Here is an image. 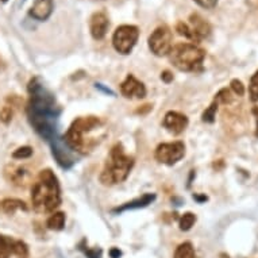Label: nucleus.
<instances>
[{"label":"nucleus","instance_id":"nucleus-33","mask_svg":"<svg viewBox=\"0 0 258 258\" xmlns=\"http://www.w3.org/2000/svg\"><path fill=\"white\" fill-rule=\"evenodd\" d=\"M161 80L168 84V83H170V81L173 80V75H172L169 71H165V72L161 73Z\"/></svg>","mask_w":258,"mask_h":258},{"label":"nucleus","instance_id":"nucleus-24","mask_svg":"<svg viewBox=\"0 0 258 258\" xmlns=\"http://www.w3.org/2000/svg\"><path fill=\"white\" fill-rule=\"evenodd\" d=\"M249 96L251 102H258V71L254 73L250 80Z\"/></svg>","mask_w":258,"mask_h":258},{"label":"nucleus","instance_id":"nucleus-32","mask_svg":"<svg viewBox=\"0 0 258 258\" xmlns=\"http://www.w3.org/2000/svg\"><path fill=\"white\" fill-rule=\"evenodd\" d=\"M95 88L99 89V91H102V92L106 93V95H110V96H115L114 91H112L111 88H108V87H106L104 84H102V83H96V84H95Z\"/></svg>","mask_w":258,"mask_h":258},{"label":"nucleus","instance_id":"nucleus-10","mask_svg":"<svg viewBox=\"0 0 258 258\" xmlns=\"http://www.w3.org/2000/svg\"><path fill=\"white\" fill-rule=\"evenodd\" d=\"M110 27V19L104 11H98L95 13L89 19V30H91V35L93 39L100 41L106 37L107 31Z\"/></svg>","mask_w":258,"mask_h":258},{"label":"nucleus","instance_id":"nucleus-13","mask_svg":"<svg viewBox=\"0 0 258 258\" xmlns=\"http://www.w3.org/2000/svg\"><path fill=\"white\" fill-rule=\"evenodd\" d=\"M189 29L196 37L198 43H200L203 39L208 38L211 34V26L204 18H202L199 14H192L189 17Z\"/></svg>","mask_w":258,"mask_h":258},{"label":"nucleus","instance_id":"nucleus-26","mask_svg":"<svg viewBox=\"0 0 258 258\" xmlns=\"http://www.w3.org/2000/svg\"><path fill=\"white\" fill-rule=\"evenodd\" d=\"M27 255H29V249H27L25 242L17 241V243H15V250H14V257L27 258Z\"/></svg>","mask_w":258,"mask_h":258},{"label":"nucleus","instance_id":"nucleus-28","mask_svg":"<svg viewBox=\"0 0 258 258\" xmlns=\"http://www.w3.org/2000/svg\"><path fill=\"white\" fill-rule=\"evenodd\" d=\"M230 87H231V91H233L235 95H238V96H243V95H245V87H243L241 80L234 79V80L230 83Z\"/></svg>","mask_w":258,"mask_h":258},{"label":"nucleus","instance_id":"nucleus-37","mask_svg":"<svg viewBox=\"0 0 258 258\" xmlns=\"http://www.w3.org/2000/svg\"><path fill=\"white\" fill-rule=\"evenodd\" d=\"M0 2H2V3H7L9 0H0Z\"/></svg>","mask_w":258,"mask_h":258},{"label":"nucleus","instance_id":"nucleus-8","mask_svg":"<svg viewBox=\"0 0 258 258\" xmlns=\"http://www.w3.org/2000/svg\"><path fill=\"white\" fill-rule=\"evenodd\" d=\"M185 154V145L181 141L170 142V144H161L156 149V160L165 165H174L181 160Z\"/></svg>","mask_w":258,"mask_h":258},{"label":"nucleus","instance_id":"nucleus-4","mask_svg":"<svg viewBox=\"0 0 258 258\" xmlns=\"http://www.w3.org/2000/svg\"><path fill=\"white\" fill-rule=\"evenodd\" d=\"M134 166V158L127 156L124 153L122 144H116L112 146L110 154L104 162L102 173H100V182L103 185L111 186L120 184L128 177Z\"/></svg>","mask_w":258,"mask_h":258},{"label":"nucleus","instance_id":"nucleus-22","mask_svg":"<svg viewBox=\"0 0 258 258\" xmlns=\"http://www.w3.org/2000/svg\"><path fill=\"white\" fill-rule=\"evenodd\" d=\"M176 31H177L178 34L181 35V37H184V38L189 39V41H192L194 43H198V41H196V37L194 35V33H192V30L189 29L188 23L178 22L177 25H176Z\"/></svg>","mask_w":258,"mask_h":258},{"label":"nucleus","instance_id":"nucleus-19","mask_svg":"<svg viewBox=\"0 0 258 258\" xmlns=\"http://www.w3.org/2000/svg\"><path fill=\"white\" fill-rule=\"evenodd\" d=\"M47 229L54 230V231H59L65 227V214L63 212H54L53 215L46 222Z\"/></svg>","mask_w":258,"mask_h":258},{"label":"nucleus","instance_id":"nucleus-27","mask_svg":"<svg viewBox=\"0 0 258 258\" xmlns=\"http://www.w3.org/2000/svg\"><path fill=\"white\" fill-rule=\"evenodd\" d=\"M215 100L218 103H223V104H227V103H231V92H230V89L223 88L220 89L219 92L215 95Z\"/></svg>","mask_w":258,"mask_h":258},{"label":"nucleus","instance_id":"nucleus-34","mask_svg":"<svg viewBox=\"0 0 258 258\" xmlns=\"http://www.w3.org/2000/svg\"><path fill=\"white\" fill-rule=\"evenodd\" d=\"M110 257L111 258H120L122 257V251L119 249H116V247H112V249L110 250Z\"/></svg>","mask_w":258,"mask_h":258},{"label":"nucleus","instance_id":"nucleus-29","mask_svg":"<svg viewBox=\"0 0 258 258\" xmlns=\"http://www.w3.org/2000/svg\"><path fill=\"white\" fill-rule=\"evenodd\" d=\"M13 119V108L9 106H6L0 111V120L3 123H10Z\"/></svg>","mask_w":258,"mask_h":258},{"label":"nucleus","instance_id":"nucleus-36","mask_svg":"<svg viewBox=\"0 0 258 258\" xmlns=\"http://www.w3.org/2000/svg\"><path fill=\"white\" fill-rule=\"evenodd\" d=\"M194 199H195V200H198V202H200V203H202V202H206V200H207V196L194 195Z\"/></svg>","mask_w":258,"mask_h":258},{"label":"nucleus","instance_id":"nucleus-9","mask_svg":"<svg viewBox=\"0 0 258 258\" xmlns=\"http://www.w3.org/2000/svg\"><path fill=\"white\" fill-rule=\"evenodd\" d=\"M49 145H50L51 154L54 157V160L62 169H71L75 165L76 158L73 156V150L65 144L63 138L58 137L54 141H51Z\"/></svg>","mask_w":258,"mask_h":258},{"label":"nucleus","instance_id":"nucleus-14","mask_svg":"<svg viewBox=\"0 0 258 258\" xmlns=\"http://www.w3.org/2000/svg\"><path fill=\"white\" fill-rule=\"evenodd\" d=\"M54 10L53 0H34V5L30 9V17L35 21H46L50 18Z\"/></svg>","mask_w":258,"mask_h":258},{"label":"nucleus","instance_id":"nucleus-1","mask_svg":"<svg viewBox=\"0 0 258 258\" xmlns=\"http://www.w3.org/2000/svg\"><path fill=\"white\" fill-rule=\"evenodd\" d=\"M29 103H27V118L42 140L50 144L58 138V118L61 108L55 102L54 95L43 85L39 77H34L29 83Z\"/></svg>","mask_w":258,"mask_h":258},{"label":"nucleus","instance_id":"nucleus-17","mask_svg":"<svg viewBox=\"0 0 258 258\" xmlns=\"http://www.w3.org/2000/svg\"><path fill=\"white\" fill-rule=\"evenodd\" d=\"M17 239L0 234V258H10L14 255Z\"/></svg>","mask_w":258,"mask_h":258},{"label":"nucleus","instance_id":"nucleus-2","mask_svg":"<svg viewBox=\"0 0 258 258\" xmlns=\"http://www.w3.org/2000/svg\"><path fill=\"white\" fill-rule=\"evenodd\" d=\"M100 128H103V123L98 116H81L73 120L63 136V141L73 152L85 156L100 144L102 137L92 136Z\"/></svg>","mask_w":258,"mask_h":258},{"label":"nucleus","instance_id":"nucleus-35","mask_svg":"<svg viewBox=\"0 0 258 258\" xmlns=\"http://www.w3.org/2000/svg\"><path fill=\"white\" fill-rule=\"evenodd\" d=\"M251 112H253L254 118H255V137L258 138V107H254Z\"/></svg>","mask_w":258,"mask_h":258},{"label":"nucleus","instance_id":"nucleus-31","mask_svg":"<svg viewBox=\"0 0 258 258\" xmlns=\"http://www.w3.org/2000/svg\"><path fill=\"white\" fill-rule=\"evenodd\" d=\"M87 258H102V249H89V247H81Z\"/></svg>","mask_w":258,"mask_h":258},{"label":"nucleus","instance_id":"nucleus-11","mask_svg":"<svg viewBox=\"0 0 258 258\" xmlns=\"http://www.w3.org/2000/svg\"><path fill=\"white\" fill-rule=\"evenodd\" d=\"M120 92L127 99H142L146 96L148 91H146V87H145L144 83L137 80L133 75H128L120 84Z\"/></svg>","mask_w":258,"mask_h":258},{"label":"nucleus","instance_id":"nucleus-16","mask_svg":"<svg viewBox=\"0 0 258 258\" xmlns=\"http://www.w3.org/2000/svg\"><path fill=\"white\" fill-rule=\"evenodd\" d=\"M0 208H2V211L6 212V214H9V215H13L17 210H23V211H27V210H29V207L26 206L25 202L17 199L3 200V202L0 203Z\"/></svg>","mask_w":258,"mask_h":258},{"label":"nucleus","instance_id":"nucleus-30","mask_svg":"<svg viewBox=\"0 0 258 258\" xmlns=\"http://www.w3.org/2000/svg\"><path fill=\"white\" fill-rule=\"evenodd\" d=\"M194 2H196L202 9L206 10L215 9L216 5H218V0H194Z\"/></svg>","mask_w":258,"mask_h":258},{"label":"nucleus","instance_id":"nucleus-5","mask_svg":"<svg viewBox=\"0 0 258 258\" xmlns=\"http://www.w3.org/2000/svg\"><path fill=\"white\" fill-rule=\"evenodd\" d=\"M206 51L195 43H177L169 53L170 62L181 72H202Z\"/></svg>","mask_w":258,"mask_h":258},{"label":"nucleus","instance_id":"nucleus-21","mask_svg":"<svg viewBox=\"0 0 258 258\" xmlns=\"http://www.w3.org/2000/svg\"><path fill=\"white\" fill-rule=\"evenodd\" d=\"M196 222V215L192 214V212H186L178 220V224H180V230L181 231H188V230L192 229V226L195 224Z\"/></svg>","mask_w":258,"mask_h":258},{"label":"nucleus","instance_id":"nucleus-15","mask_svg":"<svg viewBox=\"0 0 258 258\" xmlns=\"http://www.w3.org/2000/svg\"><path fill=\"white\" fill-rule=\"evenodd\" d=\"M154 200H156V195L154 194H145L141 198H137V199L132 200V202H127V203L114 208L112 214H122V212L132 211V210H141V208L150 206Z\"/></svg>","mask_w":258,"mask_h":258},{"label":"nucleus","instance_id":"nucleus-12","mask_svg":"<svg viewBox=\"0 0 258 258\" xmlns=\"http://www.w3.org/2000/svg\"><path fill=\"white\" fill-rule=\"evenodd\" d=\"M162 126L165 127L170 134L178 136L188 126V118L177 111H169V112H166L165 118L162 120Z\"/></svg>","mask_w":258,"mask_h":258},{"label":"nucleus","instance_id":"nucleus-6","mask_svg":"<svg viewBox=\"0 0 258 258\" xmlns=\"http://www.w3.org/2000/svg\"><path fill=\"white\" fill-rule=\"evenodd\" d=\"M138 38H140V29L137 26L122 25L115 30L112 35V45L115 50L120 54H130L137 45Z\"/></svg>","mask_w":258,"mask_h":258},{"label":"nucleus","instance_id":"nucleus-7","mask_svg":"<svg viewBox=\"0 0 258 258\" xmlns=\"http://www.w3.org/2000/svg\"><path fill=\"white\" fill-rule=\"evenodd\" d=\"M172 41L173 34L168 26H160L153 31L149 37V49L157 57H164L168 55L172 50Z\"/></svg>","mask_w":258,"mask_h":258},{"label":"nucleus","instance_id":"nucleus-23","mask_svg":"<svg viewBox=\"0 0 258 258\" xmlns=\"http://www.w3.org/2000/svg\"><path fill=\"white\" fill-rule=\"evenodd\" d=\"M218 106H219V103L216 102V100H214V102L211 103V106L208 107L207 110L203 112V115H202V120H203V122H206V123H214V122H215Z\"/></svg>","mask_w":258,"mask_h":258},{"label":"nucleus","instance_id":"nucleus-20","mask_svg":"<svg viewBox=\"0 0 258 258\" xmlns=\"http://www.w3.org/2000/svg\"><path fill=\"white\" fill-rule=\"evenodd\" d=\"M174 258H195V249L190 242H184L178 245L174 253Z\"/></svg>","mask_w":258,"mask_h":258},{"label":"nucleus","instance_id":"nucleus-25","mask_svg":"<svg viewBox=\"0 0 258 258\" xmlns=\"http://www.w3.org/2000/svg\"><path fill=\"white\" fill-rule=\"evenodd\" d=\"M31 156H33V149L30 146L19 148L13 153V158H15V160H26V158H30Z\"/></svg>","mask_w":258,"mask_h":258},{"label":"nucleus","instance_id":"nucleus-18","mask_svg":"<svg viewBox=\"0 0 258 258\" xmlns=\"http://www.w3.org/2000/svg\"><path fill=\"white\" fill-rule=\"evenodd\" d=\"M10 180L13 181V184L18 186H26V184L30 181V173L25 168H15L11 172Z\"/></svg>","mask_w":258,"mask_h":258},{"label":"nucleus","instance_id":"nucleus-3","mask_svg":"<svg viewBox=\"0 0 258 258\" xmlns=\"http://www.w3.org/2000/svg\"><path fill=\"white\" fill-rule=\"evenodd\" d=\"M31 202L34 211L47 214L61 204V186L58 178L50 169L41 170L31 188Z\"/></svg>","mask_w":258,"mask_h":258}]
</instances>
